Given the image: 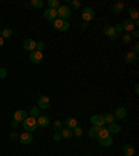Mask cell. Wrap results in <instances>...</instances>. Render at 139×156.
<instances>
[{"instance_id": "6da1fadb", "label": "cell", "mask_w": 139, "mask_h": 156, "mask_svg": "<svg viewBox=\"0 0 139 156\" xmlns=\"http://www.w3.org/2000/svg\"><path fill=\"white\" fill-rule=\"evenodd\" d=\"M23 127L24 130L28 131V133H33V131L38 128V123H36V119L35 117H26L25 120L23 121Z\"/></svg>"}, {"instance_id": "7a4b0ae2", "label": "cell", "mask_w": 139, "mask_h": 156, "mask_svg": "<svg viewBox=\"0 0 139 156\" xmlns=\"http://www.w3.org/2000/svg\"><path fill=\"white\" fill-rule=\"evenodd\" d=\"M53 27H54L57 31H60V32H65V31L70 29V23H68L67 20L56 18L54 21H53Z\"/></svg>"}, {"instance_id": "3957f363", "label": "cell", "mask_w": 139, "mask_h": 156, "mask_svg": "<svg viewBox=\"0 0 139 156\" xmlns=\"http://www.w3.org/2000/svg\"><path fill=\"white\" fill-rule=\"evenodd\" d=\"M57 17L61 20H68L70 17H71V9L68 6H63V4H60V7H58L57 10Z\"/></svg>"}, {"instance_id": "277c9868", "label": "cell", "mask_w": 139, "mask_h": 156, "mask_svg": "<svg viewBox=\"0 0 139 156\" xmlns=\"http://www.w3.org/2000/svg\"><path fill=\"white\" fill-rule=\"evenodd\" d=\"M81 17H82V20H84L85 23H89V21H92V20L95 18V11H93V9H91V7H85V9L82 10Z\"/></svg>"}, {"instance_id": "5b68a950", "label": "cell", "mask_w": 139, "mask_h": 156, "mask_svg": "<svg viewBox=\"0 0 139 156\" xmlns=\"http://www.w3.org/2000/svg\"><path fill=\"white\" fill-rule=\"evenodd\" d=\"M91 123L93 127H97V128H100V127H104V117L103 114H93L91 117Z\"/></svg>"}, {"instance_id": "8992f818", "label": "cell", "mask_w": 139, "mask_h": 156, "mask_svg": "<svg viewBox=\"0 0 139 156\" xmlns=\"http://www.w3.org/2000/svg\"><path fill=\"white\" fill-rule=\"evenodd\" d=\"M103 34L107 36V38L110 39V41H116L117 39V34H116V31H114V28H113V25H104V28H103Z\"/></svg>"}, {"instance_id": "52a82bcc", "label": "cell", "mask_w": 139, "mask_h": 156, "mask_svg": "<svg viewBox=\"0 0 139 156\" xmlns=\"http://www.w3.org/2000/svg\"><path fill=\"white\" fill-rule=\"evenodd\" d=\"M18 140L23 145H28V144H31L33 141V135L31 133H28V131H25V133H23L18 136Z\"/></svg>"}, {"instance_id": "ba28073f", "label": "cell", "mask_w": 139, "mask_h": 156, "mask_svg": "<svg viewBox=\"0 0 139 156\" xmlns=\"http://www.w3.org/2000/svg\"><path fill=\"white\" fill-rule=\"evenodd\" d=\"M49 106H50V99H49V96L42 95L38 101V107L40 110H45V109H49Z\"/></svg>"}, {"instance_id": "9c48e42d", "label": "cell", "mask_w": 139, "mask_h": 156, "mask_svg": "<svg viewBox=\"0 0 139 156\" xmlns=\"http://www.w3.org/2000/svg\"><path fill=\"white\" fill-rule=\"evenodd\" d=\"M23 48L25 49V50H28L29 53H31V52H33V50H35V48H36V42L33 41V39L28 38V39H25V41H24Z\"/></svg>"}, {"instance_id": "30bf717a", "label": "cell", "mask_w": 139, "mask_h": 156, "mask_svg": "<svg viewBox=\"0 0 139 156\" xmlns=\"http://www.w3.org/2000/svg\"><path fill=\"white\" fill-rule=\"evenodd\" d=\"M43 17H45L47 21L53 23V21L57 18V11H56V10H52V9H47L43 11Z\"/></svg>"}, {"instance_id": "8fae6325", "label": "cell", "mask_w": 139, "mask_h": 156, "mask_svg": "<svg viewBox=\"0 0 139 156\" xmlns=\"http://www.w3.org/2000/svg\"><path fill=\"white\" fill-rule=\"evenodd\" d=\"M29 58H31V62L32 63L39 64V63L43 60V55H42V52H36V50H33V52H31V55H29Z\"/></svg>"}, {"instance_id": "7c38bea8", "label": "cell", "mask_w": 139, "mask_h": 156, "mask_svg": "<svg viewBox=\"0 0 139 156\" xmlns=\"http://www.w3.org/2000/svg\"><path fill=\"white\" fill-rule=\"evenodd\" d=\"M123 31H125V32H128V34H131L135 29V23H132L131 20H125V21H123Z\"/></svg>"}, {"instance_id": "4fadbf2b", "label": "cell", "mask_w": 139, "mask_h": 156, "mask_svg": "<svg viewBox=\"0 0 139 156\" xmlns=\"http://www.w3.org/2000/svg\"><path fill=\"white\" fill-rule=\"evenodd\" d=\"M28 117V112H25V110H17V112H14V120L17 121V123H19V121H24Z\"/></svg>"}, {"instance_id": "5bb4252c", "label": "cell", "mask_w": 139, "mask_h": 156, "mask_svg": "<svg viewBox=\"0 0 139 156\" xmlns=\"http://www.w3.org/2000/svg\"><path fill=\"white\" fill-rule=\"evenodd\" d=\"M36 123H38V127H43V128H45V127H47L49 124H50V119H49L47 116H42V114H40V116L36 119Z\"/></svg>"}, {"instance_id": "9a60e30c", "label": "cell", "mask_w": 139, "mask_h": 156, "mask_svg": "<svg viewBox=\"0 0 139 156\" xmlns=\"http://www.w3.org/2000/svg\"><path fill=\"white\" fill-rule=\"evenodd\" d=\"M64 126H65V128L72 130V128H75V127L78 126V121H77V119H74V117H67L64 121Z\"/></svg>"}, {"instance_id": "2e32d148", "label": "cell", "mask_w": 139, "mask_h": 156, "mask_svg": "<svg viewBox=\"0 0 139 156\" xmlns=\"http://www.w3.org/2000/svg\"><path fill=\"white\" fill-rule=\"evenodd\" d=\"M113 116H114V119H118V120H123V119H125V116H127L125 107H117V109H116V113H114Z\"/></svg>"}, {"instance_id": "e0dca14e", "label": "cell", "mask_w": 139, "mask_h": 156, "mask_svg": "<svg viewBox=\"0 0 139 156\" xmlns=\"http://www.w3.org/2000/svg\"><path fill=\"white\" fill-rule=\"evenodd\" d=\"M123 152L125 156H134L135 155V148H134V145L125 144V145H123Z\"/></svg>"}, {"instance_id": "ac0fdd59", "label": "cell", "mask_w": 139, "mask_h": 156, "mask_svg": "<svg viewBox=\"0 0 139 156\" xmlns=\"http://www.w3.org/2000/svg\"><path fill=\"white\" fill-rule=\"evenodd\" d=\"M107 131H109V134H118L121 131V126L117 123H111V124H109Z\"/></svg>"}, {"instance_id": "d6986e66", "label": "cell", "mask_w": 139, "mask_h": 156, "mask_svg": "<svg viewBox=\"0 0 139 156\" xmlns=\"http://www.w3.org/2000/svg\"><path fill=\"white\" fill-rule=\"evenodd\" d=\"M128 13H130V20L131 21H135V23H138V18H139V11L138 10L135 9V7H132V9H130V11H128Z\"/></svg>"}, {"instance_id": "ffe728a7", "label": "cell", "mask_w": 139, "mask_h": 156, "mask_svg": "<svg viewBox=\"0 0 139 156\" xmlns=\"http://www.w3.org/2000/svg\"><path fill=\"white\" fill-rule=\"evenodd\" d=\"M60 134H61V138H64V140H71L72 136V130H70V128H63L61 131H60Z\"/></svg>"}, {"instance_id": "44dd1931", "label": "cell", "mask_w": 139, "mask_h": 156, "mask_svg": "<svg viewBox=\"0 0 139 156\" xmlns=\"http://www.w3.org/2000/svg\"><path fill=\"white\" fill-rule=\"evenodd\" d=\"M110 134H109V131H107L106 127H100L99 128V131H97V140H102V138H106V136H109Z\"/></svg>"}, {"instance_id": "7402d4cb", "label": "cell", "mask_w": 139, "mask_h": 156, "mask_svg": "<svg viewBox=\"0 0 139 156\" xmlns=\"http://www.w3.org/2000/svg\"><path fill=\"white\" fill-rule=\"evenodd\" d=\"M136 58H138V56L134 55L132 52H130V53H127V56H125V63L127 64H134L136 62Z\"/></svg>"}, {"instance_id": "603a6c76", "label": "cell", "mask_w": 139, "mask_h": 156, "mask_svg": "<svg viewBox=\"0 0 139 156\" xmlns=\"http://www.w3.org/2000/svg\"><path fill=\"white\" fill-rule=\"evenodd\" d=\"M99 142H100V145H103V146H110L111 144H113V138H111V135H109V136H106V138L99 140Z\"/></svg>"}, {"instance_id": "cb8c5ba5", "label": "cell", "mask_w": 139, "mask_h": 156, "mask_svg": "<svg viewBox=\"0 0 139 156\" xmlns=\"http://www.w3.org/2000/svg\"><path fill=\"white\" fill-rule=\"evenodd\" d=\"M113 11L116 14H121L124 11V3H120V2H118V3H116L113 6Z\"/></svg>"}, {"instance_id": "d4e9b609", "label": "cell", "mask_w": 139, "mask_h": 156, "mask_svg": "<svg viewBox=\"0 0 139 156\" xmlns=\"http://www.w3.org/2000/svg\"><path fill=\"white\" fill-rule=\"evenodd\" d=\"M72 135L77 136V138H81L82 135H84V130H82L81 127H75V128H72Z\"/></svg>"}, {"instance_id": "484cf974", "label": "cell", "mask_w": 139, "mask_h": 156, "mask_svg": "<svg viewBox=\"0 0 139 156\" xmlns=\"http://www.w3.org/2000/svg\"><path fill=\"white\" fill-rule=\"evenodd\" d=\"M29 114H31V117H35V119H38V117L40 116V109H39L38 106H36V107H31Z\"/></svg>"}, {"instance_id": "4316f807", "label": "cell", "mask_w": 139, "mask_h": 156, "mask_svg": "<svg viewBox=\"0 0 139 156\" xmlns=\"http://www.w3.org/2000/svg\"><path fill=\"white\" fill-rule=\"evenodd\" d=\"M47 4H49V9H52V10H57L60 7V2L58 0H49Z\"/></svg>"}, {"instance_id": "83f0119b", "label": "cell", "mask_w": 139, "mask_h": 156, "mask_svg": "<svg viewBox=\"0 0 139 156\" xmlns=\"http://www.w3.org/2000/svg\"><path fill=\"white\" fill-rule=\"evenodd\" d=\"M13 36V29L11 28H6V29H3V32H2V38H6V39H9V38H11Z\"/></svg>"}, {"instance_id": "f1b7e54d", "label": "cell", "mask_w": 139, "mask_h": 156, "mask_svg": "<svg viewBox=\"0 0 139 156\" xmlns=\"http://www.w3.org/2000/svg\"><path fill=\"white\" fill-rule=\"evenodd\" d=\"M31 6L35 7V9H42L45 6V3H43L42 0H31Z\"/></svg>"}, {"instance_id": "f546056e", "label": "cell", "mask_w": 139, "mask_h": 156, "mask_svg": "<svg viewBox=\"0 0 139 156\" xmlns=\"http://www.w3.org/2000/svg\"><path fill=\"white\" fill-rule=\"evenodd\" d=\"M97 131H99V128L92 126V128H89V131H88V135L91 136V138H96V136H97Z\"/></svg>"}, {"instance_id": "4dcf8cb0", "label": "cell", "mask_w": 139, "mask_h": 156, "mask_svg": "<svg viewBox=\"0 0 139 156\" xmlns=\"http://www.w3.org/2000/svg\"><path fill=\"white\" fill-rule=\"evenodd\" d=\"M103 117H104V123H109V124L114 123V120H116V119H114V116H113V114H110V113L104 114Z\"/></svg>"}, {"instance_id": "1f68e13d", "label": "cell", "mask_w": 139, "mask_h": 156, "mask_svg": "<svg viewBox=\"0 0 139 156\" xmlns=\"http://www.w3.org/2000/svg\"><path fill=\"white\" fill-rule=\"evenodd\" d=\"M53 126H54V130H56V131H58V133H60V131H61L63 128H64V124H63L61 121H58V120H56Z\"/></svg>"}, {"instance_id": "d6a6232c", "label": "cell", "mask_w": 139, "mask_h": 156, "mask_svg": "<svg viewBox=\"0 0 139 156\" xmlns=\"http://www.w3.org/2000/svg\"><path fill=\"white\" fill-rule=\"evenodd\" d=\"M43 49H45V43L40 41V42H36V48H35V50L36 52H42Z\"/></svg>"}, {"instance_id": "836d02e7", "label": "cell", "mask_w": 139, "mask_h": 156, "mask_svg": "<svg viewBox=\"0 0 139 156\" xmlns=\"http://www.w3.org/2000/svg\"><path fill=\"white\" fill-rule=\"evenodd\" d=\"M113 28H114V31H116L117 36H118L121 32H123V25H121V24H117V25H114Z\"/></svg>"}, {"instance_id": "e575fe53", "label": "cell", "mask_w": 139, "mask_h": 156, "mask_svg": "<svg viewBox=\"0 0 139 156\" xmlns=\"http://www.w3.org/2000/svg\"><path fill=\"white\" fill-rule=\"evenodd\" d=\"M131 39H132V38H131V34H124V35H123V42L124 43H130Z\"/></svg>"}, {"instance_id": "d590c367", "label": "cell", "mask_w": 139, "mask_h": 156, "mask_svg": "<svg viewBox=\"0 0 139 156\" xmlns=\"http://www.w3.org/2000/svg\"><path fill=\"white\" fill-rule=\"evenodd\" d=\"M53 140H54L56 142H60V141L63 140V138H61V134L58 133V131H56V133L53 134Z\"/></svg>"}, {"instance_id": "8d00e7d4", "label": "cell", "mask_w": 139, "mask_h": 156, "mask_svg": "<svg viewBox=\"0 0 139 156\" xmlns=\"http://www.w3.org/2000/svg\"><path fill=\"white\" fill-rule=\"evenodd\" d=\"M7 77V70L4 67H0V78L3 80V78Z\"/></svg>"}, {"instance_id": "74e56055", "label": "cell", "mask_w": 139, "mask_h": 156, "mask_svg": "<svg viewBox=\"0 0 139 156\" xmlns=\"http://www.w3.org/2000/svg\"><path fill=\"white\" fill-rule=\"evenodd\" d=\"M71 6H72V9L78 10V9H79V7H81V3H79L78 0H72V2H71Z\"/></svg>"}, {"instance_id": "f35d334b", "label": "cell", "mask_w": 139, "mask_h": 156, "mask_svg": "<svg viewBox=\"0 0 139 156\" xmlns=\"http://www.w3.org/2000/svg\"><path fill=\"white\" fill-rule=\"evenodd\" d=\"M138 52H139V43L136 42L135 45H134V50H132V53H134V55L138 56Z\"/></svg>"}, {"instance_id": "ab89813d", "label": "cell", "mask_w": 139, "mask_h": 156, "mask_svg": "<svg viewBox=\"0 0 139 156\" xmlns=\"http://www.w3.org/2000/svg\"><path fill=\"white\" fill-rule=\"evenodd\" d=\"M131 34H132V35H131V38H138V36H139V31H138V29H134Z\"/></svg>"}, {"instance_id": "60d3db41", "label": "cell", "mask_w": 139, "mask_h": 156, "mask_svg": "<svg viewBox=\"0 0 139 156\" xmlns=\"http://www.w3.org/2000/svg\"><path fill=\"white\" fill-rule=\"evenodd\" d=\"M17 138H18L17 133H13V134H11V140H17Z\"/></svg>"}, {"instance_id": "b9f144b4", "label": "cell", "mask_w": 139, "mask_h": 156, "mask_svg": "<svg viewBox=\"0 0 139 156\" xmlns=\"http://www.w3.org/2000/svg\"><path fill=\"white\" fill-rule=\"evenodd\" d=\"M3 45H4V39L0 36V48H3Z\"/></svg>"}, {"instance_id": "7bdbcfd3", "label": "cell", "mask_w": 139, "mask_h": 156, "mask_svg": "<svg viewBox=\"0 0 139 156\" xmlns=\"http://www.w3.org/2000/svg\"><path fill=\"white\" fill-rule=\"evenodd\" d=\"M88 27H89V24H88V23H84V24H82V28H88Z\"/></svg>"}, {"instance_id": "ee69618b", "label": "cell", "mask_w": 139, "mask_h": 156, "mask_svg": "<svg viewBox=\"0 0 139 156\" xmlns=\"http://www.w3.org/2000/svg\"><path fill=\"white\" fill-rule=\"evenodd\" d=\"M11 126H13V127H14V128H16V127H17V126H18V123H17V121H16V120H14V121H13V124H11Z\"/></svg>"}, {"instance_id": "f6af8a7d", "label": "cell", "mask_w": 139, "mask_h": 156, "mask_svg": "<svg viewBox=\"0 0 139 156\" xmlns=\"http://www.w3.org/2000/svg\"><path fill=\"white\" fill-rule=\"evenodd\" d=\"M135 92H136V94H138V92H139V85H138V84L135 85Z\"/></svg>"}, {"instance_id": "bcb514c9", "label": "cell", "mask_w": 139, "mask_h": 156, "mask_svg": "<svg viewBox=\"0 0 139 156\" xmlns=\"http://www.w3.org/2000/svg\"><path fill=\"white\" fill-rule=\"evenodd\" d=\"M86 156H92V155H86Z\"/></svg>"}]
</instances>
